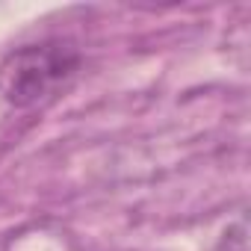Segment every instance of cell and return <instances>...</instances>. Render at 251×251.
<instances>
[{
	"label": "cell",
	"mask_w": 251,
	"mask_h": 251,
	"mask_svg": "<svg viewBox=\"0 0 251 251\" xmlns=\"http://www.w3.org/2000/svg\"><path fill=\"white\" fill-rule=\"evenodd\" d=\"M210 251H248L245 227H242V225H230V227L219 236V242H216Z\"/></svg>",
	"instance_id": "7a4b0ae2"
},
{
	"label": "cell",
	"mask_w": 251,
	"mask_h": 251,
	"mask_svg": "<svg viewBox=\"0 0 251 251\" xmlns=\"http://www.w3.org/2000/svg\"><path fill=\"white\" fill-rule=\"evenodd\" d=\"M83 53L71 39H42L12 48L0 59V98L15 109L56 100L80 74Z\"/></svg>",
	"instance_id": "6da1fadb"
}]
</instances>
